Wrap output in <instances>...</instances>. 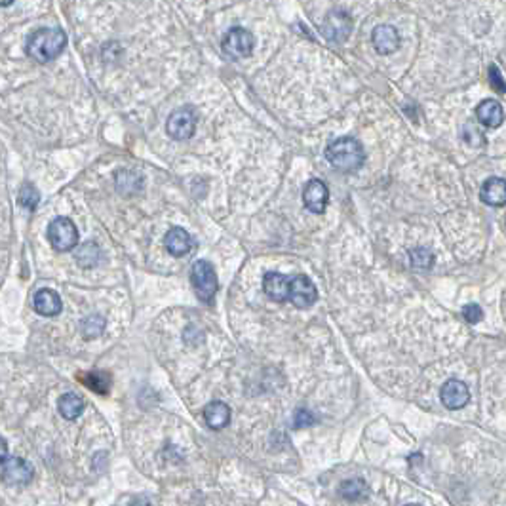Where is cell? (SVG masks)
<instances>
[{
    "mask_svg": "<svg viewBox=\"0 0 506 506\" xmlns=\"http://www.w3.org/2000/svg\"><path fill=\"white\" fill-rule=\"evenodd\" d=\"M326 158L335 170L352 173L360 170L365 162V150L354 137H339L326 147Z\"/></svg>",
    "mask_w": 506,
    "mask_h": 506,
    "instance_id": "6da1fadb",
    "label": "cell"
},
{
    "mask_svg": "<svg viewBox=\"0 0 506 506\" xmlns=\"http://www.w3.org/2000/svg\"><path fill=\"white\" fill-rule=\"evenodd\" d=\"M67 46V35L61 29L35 31L27 38V54L38 63L54 61Z\"/></svg>",
    "mask_w": 506,
    "mask_h": 506,
    "instance_id": "7a4b0ae2",
    "label": "cell"
},
{
    "mask_svg": "<svg viewBox=\"0 0 506 506\" xmlns=\"http://www.w3.org/2000/svg\"><path fill=\"white\" fill-rule=\"evenodd\" d=\"M191 280L198 299L204 303H211L217 293V287H219L214 267L208 261H197L191 268Z\"/></svg>",
    "mask_w": 506,
    "mask_h": 506,
    "instance_id": "3957f363",
    "label": "cell"
},
{
    "mask_svg": "<svg viewBox=\"0 0 506 506\" xmlns=\"http://www.w3.org/2000/svg\"><path fill=\"white\" fill-rule=\"evenodd\" d=\"M287 301L297 309H309L318 301V290L314 282L304 274L290 276V287H287Z\"/></svg>",
    "mask_w": 506,
    "mask_h": 506,
    "instance_id": "277c9868",
    "label": "cell"
},
{
    "mask_svg": "<svg viewBox=\"0 0 506 506\" xmlns=\"http://www.w3.org/2000/svg\"><path fill=\"white\" fill-rule=\"evenodd\" d=\"M253 46H255V36L242 27H233L223 38V52L233 60H244L251 55Z\"/></svg>",
    "mask_w": 506,
    "mask_h": 506,
    "instance_id": "5b68a950",
    "label": "cell"
},
{
    "mask_svg": "<svg viewBox=\"0 0 506 506\" xmlns=\"http://www.w3.org/2000/svg\"><path fill=\"white\" fill-rule=\"evenodd\" d=\"M48 240L55 250L69 251L78 244V231L75 223L67 217L54 219L48 226Z\"/></svg>",
    "mask_w": 506,
    "mask_h": 506,
    "instance_id": "8992f818",
    "label": "cell"
},
{
    "mask_svg": "<svg viewBox=\"0 0 506 506\" xmlns=\"http://www.w3.org/2000/svg\"><path fill=\"white\" fill-rule=\"evenodd\" d=\"M197 130V114L191 107L177 109L175 113L170 114V119L166 122L167 136L177 139V141H185L194 136Z\"/></svg>",
    "mask_w": 506,
    "mask_h": 506,
    "instance_id": "52a82bcc",
    "label": "cell"
},
{
    "mask_svg": "<svg viewBox=\"0 0 506 506\" xmlns=\"http://www.w3.org/2000/svg\"><path fill=\"white\" fill-rule=\"evenodd\" d=\"M0 466H2L0 468V478L8 485H25V483L31 482V478L35 474L33 466L25 458L19 457H8Z\"/></svg>",
    "mask_w": 506,
    "mask_h": 506,
    "instance_id": "ba28073f",
    "label": "cell"
},
{
    "mask_svg": "<svg viewBox=\"0 0 506 506\" xmlns=\"http://www.w3.org/2000/svg\"><path fill=\"white\" fill-rule=\"evenodd\" d=\"M304 208L312 214H324L329 202V189L320 179H310L303 189Z\"/></svg>",
    "mask_w": 506,
    "mask_h": 506,
    "instance_id": "9c48e42d",
    "label": "cell"
},
{
    "mask_svg": "<svg viewBox=\"0 0 506 506\" xmlns=\"http://www.w3.org/2000/svg\"><path fill=\"white\" fill-rule=\"evenodd\" d=\"M440 400L447 409L457 411L471 402V390H468V387H466L463 381L449 379V381L444 383V387H441Z\"/></svg>",
    "mask_w": 506,
    "mask_h": 506,
    "instance_id": "30bf717a",
    "label": "cell"
},
{
    "mask_svg": "<svg viewBox=\"0 0 506 506\" xmlns=\"http://www.w3.org/2000/svg\"><path fill=\"white\" fill-rule=\"evenodd\" d=\"M352 31V19L346 12H331L321 23V33L328 36L329 40L343 42L348 38Z\"/></svg>",
    "mask_w": 506,
    "mask_h": 506,
    "instance_id": "8fae6325",
    "label": "cell"
},
{
    "mask_svg": "<svg viewBox=\"0 0 506 506\" xmlns=\"http://www.w3.org/2000/svg\"><path fill=\"white\" fill-rule=\"evenodd\" d=\"M371 42H373V48L377 50V54H394L400 48L398 29L392 25H379L371 33Z\"/></svg>",
    "mask_w": 506,
    "mask_h": 506,
    "instance_id": "7c38bea8",
    "label": "cell"
},
{
    "mask_svg": "<svg viewBox=\"0 0 506 506\" xmlns=\"http://www.w3.org/2000/svg\"><path fill=\"white\" fill-rule=\"evenodd\" d=\"M480 200L488 206H506V179L502 177H489L483 181L480 189Z\"/></svg>",
    "mask_w": 506,
    "mask_h": 506,
    "instance_id": "4fadbf2b",
    "label": "cell"
},
{
    "mask_svg": "<svg viewBox=\"0 0 506 506\" xmlns=\"http://www.w3.org/2000/svg\"><path fill=\"white\" fill-rule=\"evenodd\" d=\"M290 276L282 273H267L263 276V290L276 303H286Z\"/></svg>",
    "mask_w": 506,
    "mask_h": 506,
    "instance_id": "5bb4252c",
    "label": "cell"
},
{
    "mask_svg": "<svg viewBox=\"0 0 506 506\" xmlns=\"http://www.w3.org/2000/svg\"><path fill=\"white\" fill-rule=\"evenodd\" d=\"M476 119L485 128H499L505 122V109L497 99H485L476 107Z\"/></svg>",
    "mask_w": 506,
    "mask_h": 506,
    "instance_id": "9a60e30c",
    "label": "cell"
},
{
    "mask_svg": "<svg viewBox=\"0 0 506 506\" xmlns=\"http://www.w3.org/2000/svg\"><path fill=\"white\" fill-rule=\"evenodd\" d=\"M164 246H166V250L170 251L173 257H181V255H187V253L191 251L192 238L185 229L173 226V229L167 231L166 238H164Z\"/></svg>",
    "mask_w": 506,
    "mask_h": 506,
    "instance_id": "2e32d148",
    "label": "cell"
},
{
    "mask_svg": "<svg viewBox=\"0 0 506 506\" xmlns=\"http://www.w3.org/2000/svg\"><path fill=\"white\" fill-rule=\"evenodd\" d=\"M204 419L211 430H223L231 423V407L223 402H211L204 407Z\"/></svg>",
    "mask_w": 506,
    "mask_h": 506,
    "instance_id": "e0dca14e",
    "label": "cell"
},
{
    "mask_svg": "<svg viewBox=\"0 0 506 506\" xmlns=\"http://www.w3.org/2000/svg\"><path fill=\"white\" fill-rule=\"evenodd\" d=\"M35 310L42 316H57L61 312V299L54 290H38L33 299Z\"/></svg>",
    "mask_w": 506,
    "mask_h": 506,
    "instance_id": "ac0fdd59",
    "label": "cell"
},
{
    "mask_svg": "<svg viewBox=\"0 0 506 506\" xmlns=\"http://www.w3.org/2000/svg\"><path fill=\"white\" fill-rule=\"evenodd\" d=\"M57 407H60L61 417H65L67 421H75V419H78L80 415H82L84 407H86V402H84L82 396H78V394L75 392H69L61 396Z\"/></svg>",
    "mask_w": 506,
    "mask_h": 506,
    "instance_id": "d6986e66",
    "label": "cell"
},
{
    "mask_svg": "<svg viewBox=\"0 0 506 506\" xmlns=\"http://www.w3.org/2000/svg\"><path fill=\"white\" fill-rule=\"evenodd\" d=\"M339 491L345 499L360 500L370 493V488H368V483L363 482L362 478H354V480H346V482L341 483Z\"/></svg>",
    "mask_w": 506,
    "mask_h": 506,
    "instance_id": "ffe728a7",
    "label": "cell"
},
{
    "mask_svg": "<svg viewBox=\"0 0 506 506\" xmlns=\"http://www.w3.org/2000/svg\"><path fill=\"white\" fill-rule=\"evenodd\" d=\"M99 257H101V253H99V248H97V244H94V242L82 244L77 250V261H78V265L84 268L97 265Z\"/></svg>",
    "mask_w": 506,
    "mask_h": 506,
    "instance_id": "44dd1931",
    "label": "cell"
},
{
    "mask_svg": "<svg viewBox=\"0 0 506 506\" xmlns=\"http://www.w3.org/2000/svg\"><path fill=\"white\" fill-rule=\"evenodd\" d=\"M409 261L415 268L429 270V268L434 267L436 257L434 253H432L430 250H427V248H415V250H409Z\"/></svg>",
    "mask_w": 506,
    "mask_h": 506,
    "instance_id": "7402d4cb",
    "label": "cell"
},
{
    "mask_svg": "<svg viewBox=\"0 0 506 506\" xmlns=\"http://www.w3.org/2000/svg\"><path fill=\"white\" fill-rule=\"evenodd\" d=\"M461 137H463V141H465L466 145H471V147H483V145H485V136H483V131L480 130L474 122H466V124L463 126Z\"/></svg>",
    "mask_w": 506,
    "mask_h": 506,
    "instance_id": "603a6c76",
    "label": "cell"
},
{
    "mask_svg": "<svg viewBox=\"0 0 506 506\" xmlns=\"http://www.w3.org/2000/svg\"><path fill=\"white\" fill-rule=\"evenodd\" d=\"M86 385H88L92 390H96V392L107 394L109 388H111V377H109L105 371H89L88 377H86Z\"/></svg>",
    "mask_w": 506,
    "mask_h": 506,
    "instance_id": "cb8c5ba5",
    "label": "cell"
},
{
    "mask_svg": "<svg viewBox=\"0 0 506 506\" xmlns=\"http://www.w3.org/2000/svg\"><path fill=\"white\" fill-rule=\"evenodd\" d=\"M105 331V320L99 314H94L82 321V335L86 339H96Z\"/></svg>",
    "mask_w": 506,
    "mask_h": 506,
    "instance_id": "d4e9b609",
    "label": "cell"
},
{
    "mask_svg": "<svg viewBox=\"0 0 506 506\" xmlns=\"http://www.w3.org/2000/svg\"><path fill=\"white\" fill-rule=\"evenodd\" d=\"M18 202L21 204V208L35 209L36 204L40 202V194H38V191L33 185H23L21 191H19Z\"/></svg>",
    "mask_w": 506,
    "mask_h": 506,
    "instance_id": "484cf974",
    "label": "cell"
},
{
    "mask_svg": "<svg viewBox=\"0 0 506 506\" xmlns=\"http://www.w3.org/2000/svg\"><path fill=\"white\" fill-rule=\"evenodd\" d=\"M137 181H141L139 175L131 172H122L119 173V177H116V185H119V191L122 192H126V189H131V192H136L141 189V183L137 185Z\"/></svg>",
    "mask_w": 506,
    "mask_h": 506,
    "instance_id": "4316f807",
    "label": "cell"
},
{
    "mask_svg": "<svg viewBox=\"0 0 506 506\" xmlns=\"http://www.w3.org/2000/svg\"><path fill=\"white\" fill-rule=\"evenodd\" d=\"M316 423V417L309 409H297L293 415V429H309Z\"/></svg>",
    "mask_w": 506,
    "mask_h": 506,
    "instance_id": "83f0119b",
    "label": "cell"
},
{
    "mask_svg": "<svg viewBox=\"0 0 506 506\" xmlns=\"http://www.w3.org/2000/svg\"><path fill=\"white\" fill-rule=\"evenodd\" d=\"M489 84H491V88H493L497 94H506V80L502 78L497 65L489 67Z\"/></svg>",
    "mask_w": 506,
    "mask_h": 506,
    "instance_id": "f1b7e54d",
    "label": "cell"
},
{
    "mask_svg": "<svg viewBox=\"0 0 506 506\" xmlns=\"http://www.w3.org/2000/svg\"><path fill=\"white\" fill-rule=\"evenodd\" d=\"M461 312H463V318H465V320L468 321V324H478V321H482V318H483L482 307H480V304H476V303L465 304Z\"/></svg>",
    "mask_w": 506,
    "mask_h": 506,
    "instance_id": "f546056e",
    "label": "cell"
},
{
    "mask_svg": "<svg viewBox=\"0 0 506 506\" xmlns=\"http://www.w3.org/2000/svg\"><path fill=\"white\" fill-rule=\"evenodd\" d=\"M8 458V444L4 438H0V465Z\"/></svg>",
    "mask_w": 506,
    "mask_h": 506,
    "instance_id": "4dcf8cb0",
    "label": "cell"
},
{
    "mask_svg": "<svg viewBox=\"0 0 506 506\" xmlns=\"http://www.w3.org/2000/svg\"><path fill=\"white\" fill-rule=\"evenodd\" d=\"M13 0H0V6H10Z\"/></svg>",
    "mask_w": 506,
    "mask_h": 506,
    "instance_id": "1f68e13d",
    "label": "cell"
}]
</instances>
